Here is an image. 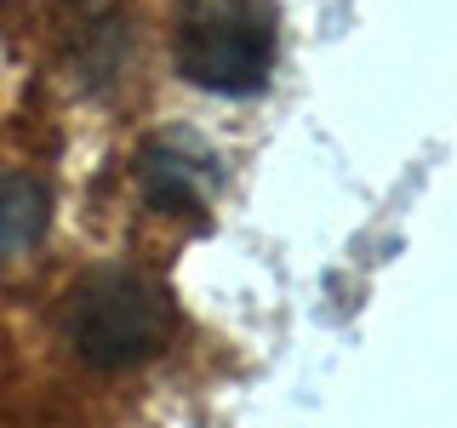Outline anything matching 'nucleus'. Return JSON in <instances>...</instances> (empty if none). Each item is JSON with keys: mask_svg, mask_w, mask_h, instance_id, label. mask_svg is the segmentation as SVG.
<instances>
[{"mask_svg": "<svg viewBox=\"0 0 457 428\" xmlns=\"http://www.w3.org/2000/svg\"><path fill=\"white\" fill-rule=\"evenodd\" d=\"M137 177H143V194H149L161 211H195L212 171H206V160H200L195 149H183V143H149Z\"/></svg>", "mask_w": 457, "mask_h": 428, "instance_id": "nucleus-3", "label": "nucleus"}, {"mask_svg": "<svg viewBox=\"0 0 457 428\" xmlns=\"http://www.w3.org/2000/svg\"><path fill=\"white\" fill-rule=\"evenodd\" d=\"M46 218H52L46 183H35V177H0V257L29 251L40 235H46Z\"/></svg>", "mask_w": 457, "mask_h": 428, "instance_id": "nucleus-4", "label": "nucleus"}, {"mask_svg": "<svg viewBox=\"0 0 457 428\" xmlns=\"http://www.w3.org/2000/svg\"><path fill=\"white\" fill-rule=\"evenodd\" d=\"M171 325L178 320H171L166 292L143 275H97L69 303V342L97 371H126L154 360L171 342Z\"/></svg>", "mask_w": 457, "mask_h": 428, "instance_id": "nucleus-1", "label": "nucleus"}, {"mask_svg": "<svg viewBox=\"0 0 457 428\" xmlns=\"http://www.w3.org/2000/svg\"><path fill=\"white\" fill-rule=\"evenodd\" d=\"M178 69L200 92L252 97L275 69V12L257 0H218L178 23Z\"/></svg>", "mask_w": 457, "mask_h": 428, "instance_id": "nucleus-2", "label": "nucleus"}]
</instances>
